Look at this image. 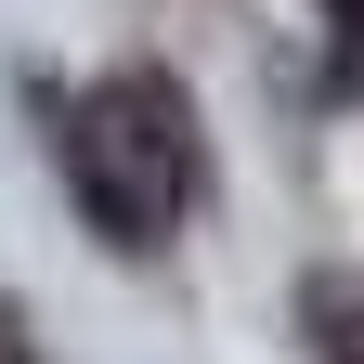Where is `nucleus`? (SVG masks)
I'll use <instances>...</instances> for the list:
<instances>
[{
	"label": "nucleus",
	"mask_w": 364,
	"mask_h": 364,
	"mask_svg": "<svg viewBox=\"0 0 364 364\" xmlns=\"http://www.w3.org/2000/svg\"><path fill=\"white\" fill-rule=\"evenodd\" d=\"M351 14H364V0H351Z\"/></svg>",
	"instance_id": "obj_2"
},
{
	"label": "nucleus",
	"mask_w": 364,
	"mask_h": 364,
	"mask_svg": "<svg viewBox=\"0 0 364 364\" xmlns=\"http://www.w3.org/2000/svg\"><path fill=\"white\" fill-rule=\"evenodd\" d=\"M65 182H78V208L105 221L117 247H156V235H169V208H182V182H196L169 91H156V78L91 91V105L65 117Z\"/></svg>",
	"instance_id": "obj_1"
}]
</instances>
